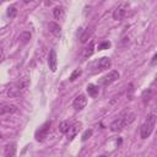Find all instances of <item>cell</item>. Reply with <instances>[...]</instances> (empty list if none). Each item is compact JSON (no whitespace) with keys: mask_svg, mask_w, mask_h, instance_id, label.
<instances>
[{"mask_svg":"<svg viewBox=\"0 0 157 157\" xmlns=\"http://www.w3.org/2000/svg\"><path fill=\"white\" fill-rule=\"evenodd\" d=\"M156 120H157V117H156L155 114L147 115V118L145 119V121L142 123V125H141V128H140V136H141L142 139H147V137L151 135V132L153 131Z\"/></svg>","mask_w":157,"mask_h":157,"instance_id":"cell-2","label":"cell"},{"mask_svg":"<svg viewBox=\"0 0 157 157\" xmlns=\"http://www.w3.org/2000/svg\"><path fill=\"white\" fill-rule=\"evenodd\" d=\"M80 75H81V70H80V69H76V70L71 74V76H70V81H75L76 77H78Z\"/></svg>","mask_w":157,"mask_h":157,"instance_id":"cell-21","label":"cell"},{"mask_svg":"<svg viewBox=\"0 0 157 157\" xmlns=\"http://www.w3.org/2000/svg\"><path fill=\"white\" fill-rule=\"evenodd\" d=\"M4 157H16V145L15 144H9L5 146Z\"/></svg>","mask_w":157,"mask_h":157,"instance_id":"cell-13","label":"cell"},{"mask_svg":"<svg viewBox=\"0 0 157 157\" xmlns=\"http://www.w3.org/2000/svg\"><path fill=\"white\" fill-rule=\"evenodd\" d=\"M98 157H108V156H105V155H101V156H98Z\"/></svg>","mask_w":157,"mask_h":157,"instance_id":"cell-25","label":"cell"},{"mask_svg":"<svg viewBox=\"0 0 157 157\" xmlns=\"http://www.w3.org/2000/svg\"><path fill=\"white\" fill-rule=\"evenodd\" d=\"M128 6H129L128 2H120V4H118V6H117V7L114 9V11H113V18L117 20V21L123 20V17H124L125 13H126Z\"/></svg>","mask_w":157,"mask_h":157,"instance_id":"cell-5","label":"cell"},{"mask_svg":"<svg viewBox=\"0 0 157 157\" xmlns=\"http://www.w3.org/2000/svg\"><path fill=\"white\" fill-rule=\"evenodd\" d=\"M50 124H52L50 121H47L36 131V140L37 141H43L48 136L49 130H50Z\"/></svg>","mask_w":157,"mask_h":157,"instance_id":"cell-7","label":"cell"},{"mask_svg":"<svg viewBox=\"0 0 157 157\" xmlns=\"http://www.w3.org/2000/svg\"><path fill=\"white\" fill-rule=\"evenodd\" d=\"M48 28H49V32L53 33L55 37H60V34H61V28H60V26H59L58 23L50 22V23L48 25Z\"/></svg>","mask_w":157,"mask_h":157,"instance_id":"cell-15","label":"cell"},{"mask_svg":"<svg viewBox=\"0 0 157 157\" xmlns=\"http://www.w3.org/2000/svg\"><path fill=\"white\" fill-rule=\"evenodd\" d=\"M53 13H54V17L56 20H60L64 16V10H63V7H55L54 11H53Z\"/></svg>","mask_w":157,"mask_h":157,"instance_id":"cell-18","label":"cell"},{"mask_svg":"<svg viewBox=\"0 0 157 157\" xmlns=\"http://www.w3.org/2000/svg\"><path fill=\"white\" fill-rule=\"evenodd\" d=\"M110 65H112V61H110V59L109 58H107V56H103V58H101L98 61H96L94 64H93V66H94V72H101V71H104V70H107V69H109L110 67Z\"/></svg>","mask_w":157,"mask_h":157,"instance_id":"cell-6","label":"cell"},{"mask_svg":"<svg viewBox=\"0 0 157 157\" xmlns=\"http://www.w3.org/2000/svg\"><path fill=\"white\" fill-rule=\"evenodd\" d=\"M56 53L54 49H52L49 52V55H48V65H49V69L52 71H55L56 70V65H58V60H56Z\"/></svg>","mask_w":157,"mask_h":157,"instance_id":"cell-10","label":"cell"},{"mask_svg":"<svg viewBox=\"0 0 157 157\" xmlns=\"http://www.w3.org/2000/svg\"><path fill=\"white\" fill-rule=\"evenodd\" d=\"M135 119V114L134 113H129L121 118L115 119L112 124H110V130L112 131H121L124 128H126L128 125H130Z\"/></svg>","mask_w":157,"mask_h":157,"instance_id":"cell-1","label":"cell"},{"mask_svg":"<svg viewBox=\"0 0 157 157\" xmlns=\"http://www.w3.org/2000/svg\"><path fill=\"white\" fill-rule=\"evenodd\" d=\"M119 72L117 71V70H112V71H109L107 75H104L101 80H99V83L102 85V86H109L110 83H113V82H115L118 78H119Z\"/></svg>","mask_w":157,"mask_h":157,"instance_id":"cell-4","label":"cell"},{"mask_svg":"<svg viewBox=\"0 0 157 157\" xmlns=\"http://www.w3.org/2000/svg\"><path fill=\"white\" fill-rule=\"evenodd\" d=\"M86 104H87V98H86L83 94L77 96V97L74 99V102H72L74 108H75V109H77V110L83 109V108L86 107Z\"/></svg>","mask_w":157,"mask_h":157,"instance_id":"cell-9","label":"cell"},{"mask_svg":"<svg viewBox=\"0 0 157 157\" xmlns=\"http://www.w3.org/2000/svg\"><path fill=\"white\" fill-rule=\"evenodd\" d=\"M109 45H110L109 42H104V43H102V44L98 45V50H103L104 48H109Z\"/></svg>","mask_w":157,"mask_h":157,"instance_id":"cell-23","label":"cell"},{"mask_svg":"<svg viewBox=\"0 0 157 157\" xmlns=\"http://www.w3.org/2000/svg\"><path fill=\"white\" fill-rule=\"evenodd\" d=\"M87 92H88L90 96L94 97V96L98 93V87L94 86V85H88V86H87Z\"/></svg>","mask_w":157,"mask_h":157,"instance_id":"cell-19","label":"cell"},{"mask_svg":"<svg viewBox=\"0 0 157 157\" xmlns=\"http://www.w3.org/2000/svg\"><path fill=\"white\" fill-rule=\"evenodd\" d=\"M70 126H71V124H70L67 120H64V121L60 123V125H59V130H60V132H63V134H67Z\"/></svg>","mask_w":157,"mask_h":157,"instance_id":"cell-16","label":"cell"},{"mask_svg":"<svg viewBox=\"0 0 157 157\" xmlns=\"http://www.w3.org/2000/svg\"><path fill=\"white\" fill-rule=\"evenodd\" d=\"M93 50H94V44H93V42H91V43H90L87 47H85V49L82 50V54H81L82 60L88 59V58L93 54Z\"/></svg>","mask_w":157,"mask_h":157,"instance_id":"cell-12","label":"cell"},{"mask_svg":"<svg viewBox=\"0 0 157 157\" xmlns=\"http://www.w3.org/2000/svg\"><path fill=\"white\" fill-rule=\"evenodd\" d=\"M151 64H152V65H156V64H157V54H156V55L152 58V60H151Z\"/></svg>","mask_w":157,"mask_h":157,"instance_id":"cell-24","label":"cell"},{"mask_svg":"<svg viewBox=\"0 0 157 157\" xmlns=\"http://www.w3.org/2000/svg\"><path fill=\"white\" fill-rule=\"evenodd\" d=\"M27 86H28V78L27 77H23V78L18 80L17 82L12 83L9 87L7 96L9 97H17V96H20V94L23 93V91L27 88Z\"/></svg>","mask_w":157,"mask_h":157,"instance_id":"cell-3","label":"cell"},{"mask_svg":"<svg viewBox=\"0 0 157 157\" xmlns=\"http://www.w3.org/2000/svg\"><path fill=\"white\" fill-rule=\"evenodd\" d=\"M91 135H92V130H86V131H85V134L82 135V141H86L87 139H90V137H91Z\"/></svg>","mask_w":157,"mask_h":157,"instance_id":"cell-22","label":"cell"},{"mask_svg":"<svg viewBox=\"0 0 157 157\" xmlns=\"http://www.w3.org/2000/svg\"><path fill=\"white\" fill-rule=\"evenodd\" d=\"M16 13H17V10H16V7H13V6H10V7L7 9V15L10 16V18H13V17L16 16Z\"/></svg>","mask_w":157,"mask_h":157,"instance_id":"cell-20","label":"cell"},{"mask_svg":"<svg viewBox=\"0 0 157 157\" xmlns=\"http://www.w3.org/2000/svg\"><path fill=\"white\" fill-rule=\"evenodd\" d=\"M80 126H81L80 123H74V124L70 126V129H69V131H67V134H66L69 140H72V139L78 134V131H80Z\"/></svg>","mask_w":157,"mask_h":157,"instance_id":"cell-11","label":"cell"},{"mask_svg":"<svg viewBox=\"0 0 157 157\" xmlns=\"http://www.w3.org/2000/svg\"><path fill=\"white\" fill-rule=\"evenodd\" d=\"M17 112V108L12 104H2L1 108H0V114L1 115H5V114H12V113H16Z\"/></svg>","mask_w":157,"mask_h":157,"instance_id":"cell-14","label":"cell"},{"mask_svg":"<svg viewBox=\"0 0 157 157\" xmlns=\"http://www.w3.org/2000/svg\"><path fill=\"white\" fill-rule=\"evenodd\" d=\"M156 93H157V80H155V81L150 85V87L142 92V98H144L145 102H146V101H150Z\"/></svg>","mask_w":157,"mask_h":157,"instance_id":"cell-8","label":"cell"},{"mask_svg":"<svg viewBox=\"0 0 157 157\" xmlns=\"http://www.w3.org/2000/svg\"><path fill=\"white\" fill-rule=\"evenodd\" d=\"M18 39H20V42H21L22 44H26V43L29 42V39H31V33H29V32H22V33L20 34Z\"/></svg>","mask_w":157,"mask_h":157,"instance_id":"cell-17","label":"cell"}]
</instances>
